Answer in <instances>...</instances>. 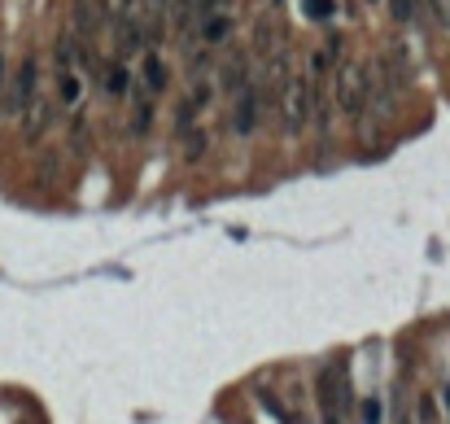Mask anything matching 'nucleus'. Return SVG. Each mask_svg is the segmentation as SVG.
Returning <instances> with one entry per match:
<instances>
[{"label": "nucleus", "instance_id": "1", "mask_svg": "<svg viewBox=\"0 0 450 424\" xmlns=\"http://www.w3.org/2000/svg\"><path fill=\"white\" fill-rule=\"evenodd\" d=\"M337 105H341V114H350V119H363V110L372 105V66L367 62H350L341 70Z\"/></svg>", "mask_w": 450, "mask_h": 424}, {"label": "nucleus", "instance_id": "2", "mask_svg": "<svg viewBox=\"0 0 450 424\" xmlns=\"http://www.w3.org/2000/svg\"><path fill=\"white\" fill-rule=\"evenodd\" d=\"M311 110H315V84L302 75H293L284 84V132L289 136H302L306 123H311Z\"/></svg>", "mask_w": 450, "mask_h": 424}, {"label": "nucleus", "instance_id": "3", "mask_svg": "<svg viewBox=\"0 0 450 424\" xmlns=\"http://www.w3.org/2000/svg\"><path fill=\"white\" fill-rule=\"evenodd\" d=\"M258 119H263V88L258 84H245L241 92L232 97V114H228V127L236 140H250L258 132Z\"/></svg>", "mask_w": 450, "mask_h": 424}, {"label": "nucleus", "instance_id": "4", "mask_svg": "<svg viewBox=\"0 0 450 424\" xmlns=\"http://www.w3.org/2000/svg\"><path fill=\"white\" fill-rule=\"evenodd\" d=\"M40 92V66H35V57H27V62L18 66V75H14V84H9V92H5V105L0 110L9 114V119H18L22 110H27V101Z\"/></svg>", "mask_w": 450, "mask_h": 424}, {"label": "nucleus", "instance_id": "5", "mask_svg": "<svg viewBox=\"0 0 450 424\" xmlns=\"http://www.w3.org/2000/svg\"><path fill=\"white\" fill-rule=\"evenodd\" d=\"M167 62H162V53H153V49H145L140 53V97H162L167 92Z\"/></svg>", "mask_w": 450, "mask_h": 424}, {"label": "nucleus", "instance_id": "6", "mask_svg": "<svg viewBox=\"0 0 450 424\" xmlns=\"http://www.w3.org/2000/svg\"><path fill=\"white\" fill-rule=\"evenodd\" d=\"M22 119V136H27V145H35L44 132H49V119H53V101L44 97V92H35V97L27 101V110L18 114Z\"/></svg>", "mask_w": 450, "mask_h": 424}, {"label": "nucleus", "instance_id": "7", "mask_svg": "<svg viewBox=\"0 0 450 424\" xmlns=\"http://www.w3.org/2000/svg\"><path fill=\"white\" fill-rule=\"evenodd\" d=\"M53 75H57V101H62V110H79L84 105V75L75 66H53Z\"/></svg>", "mask_w": 450, "mask_h": 424}, {"label": "nucleus", "instance_id": "8", "mask_svg": "<svg viewBox=\"0 0 450 424\" xmlns=\"http://www.w3.org/2000/svg\"><path fill=\"white\" fill-rule=\"evenodd\" d=\"M232 31H236V22L232 14H206V18H197V44H206V49H215V44L223 40H232Z\"/></svg>", "mask_w": 450, "mask_h": 424}, {"label": "nucleus", "instance_id": "9", "mask_svg": "<svg viewBox=\"0 0 450 424\" xmlns=\"http://www.w3.org/2000/svg\"><path fill=\"white\" fill-rule=\"evenodd\" d=\"M206 105H210V88H206V84L188 88V97L180 101V110H175V127H180V132H188V127H193V119L206 110Z\"/></svg>", "mask_w": 450, "mask_h": 424}, {"label": "nucleus", "instance_id": "10", "mask_svg": "<svg viewBox=\"0 0 450 424\" xmlns=\"http://www.w3.org/2000/svg\"><path fill=\"white\" fill-rule=\"evenodd\" d=\"M245 84H250V66H245V57L236 53V57H228V62L219 66V92H228V97H236Z\"/></svg>", "mask_w": 450, "mask_h": 424}, {"label": "nucleus", "instance_id": "11", "mask_svg": "<svg viewBox=\"0 0 450 424\" xmlns=\"http://www.w3.org/2000/svg\"><path fill=\"white\" fill-rule=\"evenodd\" d=\"M118 44H123L127 53H145V49H149V35H145V27H140V22L118 18Z\"/></svg>", "mask_w": 450, "mask_h": 424}, {"label": "nucleus", "instance_id": "12", "mask_svg": "<svg viewBox=\"0 0 450 424\" xmlns=\"http://www.w3.org/2000/svg\"><path fill=\"white\" fill-rule=\"evenodd\" d=\"M105 92L110 97H127L132 92V75H127L123 62H110V70H105Z\"/></svg>", "mask_w": 450, "mask_h": 424}, {"label": "nucleus", "instance_id": "13", "mask_svg": "<svg viewBox=\"0 0 450 424\" xmlns=\"http://www.w3.org/2000/svg\"><path fill=\"white\" fill-rule=\"evenodd\" d=\"M315 390H319V411H324V416H333V398H337V372H333V368H324V372H319V381H315Z\"/></svg>", "mask_w": 450, "mask_h": 424}, {"label": "nucleus", "instance_id": "14", "mask_svg": "<svg viewBox=\"0 0 450 424\" xmlns=\"http://www.w3.org/2000/svg\"><path fill=\"white\" fill-rule=\"evenodd\" d=\"M97 31V5L92 0H75V35Z\"/></svg>", "mask_w": 450, "mask_h": 424}, {"label": "nucleus", "instance_id": "15", "mask_svg": "<svg viewBox=\"0 0 450 424\" xmlns=\"http://www.w3.org/2000/svg\"><path fill=\"white\" fill-rule=\"evenodd\" d=\"M132 136H149V97H132Z\"/></svg>", "mask_w": 450, "mask_h": 424}, {"label": "nucleus", "instance_id": "16", "mask_svg": "<svg viewBox=\"0 0 450 424\" xmlns=\"http://www.w3.org/2000/svg\"><path fill=\"white\" fill-rule=\"evenodd\" d=\"M201 153H206V132H201V127H188L184 132V162H197Z\"/></svg>", "mask_w": 450, "mask_h": 424}, {"label": "nucleus", "instance_id": "17", "mask_svg": "<svg viewBox=\"0 0 450 424\" xmlns=\"http://www.w3.org/2000/svg\"><path fill=\"white\" fill-rule=\"evenodd\" d=\"M302 9H306V18H311V22H328L337 14L333 0H302Z\"/></svg>", "mask_w": 450, "mask_h": 424}, {"label": "nucleus", "instance_id": "18", "mask_svg": "<svg viewBox=\"0 0 450 424\" xmlns=\"http://www.w3.org/2000/svg\"><path fill=\"white\" fill-rule=\"evenodd\" d=\"M389 18H394L398 27L416 22V0H389Z\"/></svg>", "mask_w": 450, "mask_h": 424}, {"label": "nucleus", "instance_id": "19", "mask_svg": "<svg viewBox=\"0 0 450 424\" xmlns=\"http://www.w3.org/2000/svg\"><path fill=\"white\" fill-rule=\"evenodd\" d=\"M258 403H263V407H267V411H271V416H276L280 424H293V416H289V411H284V407H280V398H276V394H267V390H258Z\"/></svg>", "mask_w": 450, "mask_h": 424}, {"label": "nucleus", "instance_id": "20", "mask_svg": "<svg viewBox=\"0 0 450 424\" xmlns=\"http://www.w3.org/2000/svg\"><path fill=\"white\" fill-rule=\"evenodd\" d=\"M359 416H363V424H381V420H385V407H381V398H363Z\"/></svg>", "mask_w": 450, "mask_h": 424}, {"label": "nucleus", "instance_id": "21", "mask_svg": "<svg viewBox=\"0 0 450 424\" xmlns=\"http://www.w3.org/2000/svg\"><path fill=\"white\" fill-rule=\"evenodd\" d=\"M429 5V14H433V22H442V27L450 31V0H424Z\"/></svg>", "mask_w": 450, "mask_h": 424}, {"label": "nucleus", "instance_id": "22", "mask_svg": "<svg viewBox=\"0 0 450 424\" xmlns=\"http://www.w3.org/2000/svg\"><path fill=\"white\" fill-rule=\"evenodd\" d=\"M420 424H437V403H433V394L420 398Z\"/></svg>", "mask_w": 450, "mask_h": 424}, {"label": "nucleus", "instance_id": "23", "mask_svg": "<svg viewBox=\"0 0 450 424\" xmlns=\"http://www.w3.org/2000/svg\"><path fill=\"white\" fill-rule=\"evenodd\" d=\"M132 5H136V0H110V14L114 18H127V14H132Z\"/></svg>", "mask_w": 450, "mask_h": 424}, {"label": "nucleus", "instance_id": "24", "mask_svg": "<svg viewBox=\"0 0 450 424\" xmlns=\"http://www.w3.org/2000/svg\"><path fill=\"white\" fill-rule=\"evenodd\" d=\"M442 403H446V416H450V385H446V390H442Z\"/></svg>", "mask_w": 450, "mask_h": 424}, {"label": "nucleus", "instance_id": "25", "mask_svg": "<svg viewBox=\"0 0 450 424\" xmlns=\"http://www.w3.org/2000/svg\"><path fill=\"white\" fill-rule=\"evenodd\" d=\"M0 88H5V62H0Z\"/></svg>", "mask_w": 450, "mask_h": 424}, {"label": "nucleus", "instance_id": "26", "mask_svg": "<svg viewBox=\"0 0 450 424\" xmlns=\"http://www.w3.org/2000/svg\"><path fill=\"white\" fill-rule=\"evenodd\" d=\"M324 424H337V416H324Z\"/></svg>", "mask_w": 450, "mask_h": 424}]
</instances>
